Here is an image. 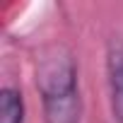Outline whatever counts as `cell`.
<instances>
[{
  "label": "cell",
  "mask_w": 123,
  "mask_h": 123,
  "mask_svg": "<svg viewBox=\"0 0 123 123\" xmlns=\"http://www.w3.org/2000/svg\"><path fill=\"white\" fill-rule=\"evenodd\" d=\"M106 82L116 123H123V34H113L106 43Z\"/></svg>",
  "instance_id": "7a4b0ae2"
},
{
  "label": "cell",
  "mask_w": 123,
  "mask_h": 123,
  "mask_svg": "<svg viewBox=\"0 0 123 123\" xmlns=\"http://www.w3.org/2000/svg\"><path fill=\"white\" fill-rule=\"evenodd\" d=\"M0 123H24V99L15 87L0 89Z\"/></svg>",
  "instance_id": "3957f363"
},
{
  "label": "cell",
  "mask_w": 123,
  "mask_h": 123,
  "mask_svg": "<svg viewBox=\"0 0 123 123\" xmlns=\"http://www.w3.org/2000/svg\"><path fill=\"white\" fill-rule=\"evenodd\" d=\"M36 89L43 104L46 123H80L82 99L77 65L68 48L53 46L36 60Z\"/></svg>",
  "instance_id": "6da1fadb"
}]
</instances>
